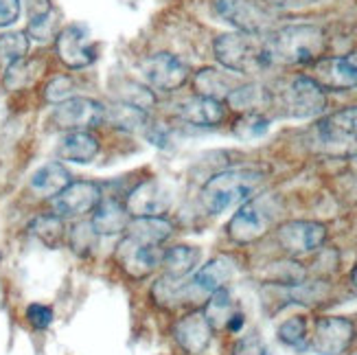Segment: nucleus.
I'll return each instance as SVG.
<instances>
[{
    "label": "nucleus",
    "mask_w": 357,
    "mask_h": 355,
    "mask_svg": "<svg viewBox=\"0 0 357 355\" xmlns=\"http://www.w3.org/2000/svg\"><path fill=\"white\" fill-rule=\"evenodd\" d=\"M270 121L263 114H245L241 121H237L235 126V134L239 138H259L268 132Z\"/></svg>",
    "instance_id": "obj_35"
},
{
    "label": "nucleus",
    "mask_w": 357,
    "mask_h": 355,
    "mask_svg": "<svg viewBox=\"0 0 357 355\" xmlns=\"http://www.w3.org/2000/svg\"><path fill=\"white\" fill-rule=\"evenodd\" d=\"M123 103L132 105L136 110L149 112L153 105H156V97L149 86H138V84H128V90L123 92Z\"/></svg>",
    "instance_id": "obj_34"
},
{
    "label": "nucleus",
    "mask_w": 357,
    "mask_h": 355,
    "mask_svg": "<svg viewBox=\"0 0 357 355\" xmlns=\"http://www.w3.org/2000/svg\"><path fill=\"white\" fill-rule=\"evenodd\" d=\"M312 80L327 90H355L357 88V53L342 57H320L312 64Z\"/></svg>",
    "instance_id": "obj_16"
},
{
    "label": "nucleus",
    "mask_w": 357,
    "mask_h": 355,
    "mask_svg": "<svg viewBox=\"0 0 357 355\" xmlns=\"http://www.w3.org/2000/svg\"><path fill=\"white\" fill-rule=\"evenodd\" d=\"M55 53L59 61L70 70H79L97 59V44L90 40L84 24H66L55 36Z\"/></svg>",
    "instance_id": "obj_10"
},
{
    "label": "nucleus",
    "mask_w": 357,
    "mask_h": 355,
    "mask_svg": "<svg viewBox=\"0 0 357 355\" xmlns=\"http://www.w3.org/2000/svg\"><path fill=\"white\" fill-rule=\"evenodd\" d=\"M38 61H18V64H13L11 68L5 70V77H3V82L9 90H18V88H24L29 84H33L36 82V77H38Z\"/></svg>",
    "instance_id": "obj_32"
},
{
    "label": "nucleus",
    "mask_w": 357,
    "mask_h": 355,
    "mask_svg": "<svg viewBox=\"0 0 357 355\" xmlns=\"http://www.w3.org/2000/svg\"><path fill=\"white\" fill-rule=\"evenodd\" d=\"M75 92H77V84L70 75H55L44 86V99L53 105H59V103L77 97Z\"/></svg>",
    "instance_id": "obj_31"
},
{
    "label": "nucleus",
    "mask_w": 357,
    "mask_h": 355,
    "mask_svg": "<svg viewBox=\"0 0 357 355\" xmlns=\"http://www.w3.org/2000/svg\"><path fill=\"white\" fill-rule=\"evenodd\" d=\"M92 228L97 230L99 237H112L126 233L130 224V213L126 209V202H121L116 197H101L97 209L92 211Z\"/></svg>",
    "instance_id": "obj_19"
},
{
    "label": "nucleus",
    "mask_w": 357,
    "mask_h": 355,
    "mask_svg": "<svg viewBox=\"0 0 357 355\" xmlns=\"http://www.w3.org/2000/svg\"><path fill=\"white\" fill-rule=\"evenodd\" d=\"M202 312H204L206 320L211 322L213 331H217V329H226V325L230 322V318L237 314L235 303H232V296H230V292H228L226 287L213 292V294L206 299L204 310H202Z\"/></svg>",
    "instance_id": "obj_27"
},
{
    "label": "nucleus",
    "mask_w": 357,
    "mask_h": 355,
    "mask_svg": "<svg viewBox=\"0 0 357 355\" xmlns=\"http://www.w3.org/2000/svg\"><path fill=\"white\" fill-rule=\"evenodd\" d=\"M70 182H73V176H70L68 169L59 160H53V163L42 165L38 172L31 176L29 191L33 193L36 197L53 199L59 191H64Z\"/></svg>",
    "instance_id": "obj_21"
},
{
    "label": "nucleus",
    "mask_w": 357,
    "mask_h": 355,
    "mask_svg": "<svg viewBox=\"0 0 357 355\" xmlns=\"http://www.w3.org/2000/svg\"><path fill=\"white\" fill-rule=\"evenodd\" d=\"M26 36H29V40L33 38V40H38L42 44L55 40V36H57V20H55L53 9L42 13V15H33V18H29Z\"/></svg>",
    "instance_id": "obj_33"
},
{
    "label": "nucleus",
    "mask_w": 357,
    "mask_h": 355,
    "mask_svg": "<svg viewBox=\"0 0 357 355\" xmlns=\"http://www.w3.org/2000/svg\"><path fill=\"white\" fill-rule=\"evenodd\" d=\"M266 38L274 64L312 66L327 51V33L316 24H285Z\"/></svg>",
    "instance_id": "obj_1"
},
{
    "label": "nucleus",
    "mask_w": 357,
    "mask_h": 355,
    "mask_svg": "<svg viewBox=\"0 0 357 355\" xmlns=\"http://www.w3.org/2000/svg\"><path fill=\"white\" fill-rule=\"evenodd\" d=\"M213 51L226 70L239 75H259L274 66L268 38L263 33H224L215 40Z\"/></svg>",
    "instance_id": "obj_2"
},
{
    "label": "nucleus",
    "mask_w": 357,
    "mask_h": 355,
    "mask_svg": "<svg viewBox=\"0 0 357 355\" xmlns=\"http://www.w3.org/2000/svg\"><path fill=\"white\" fill-rule=\"evenodd\" d=\"M351 283H353V287L357 289V264H355V268H353V272H351Z\"/></svg>",
    "instance_id": "obj_43"
},
{
    "label": "nucleus",
    "mask_w": 357,
    "mask_h": 355,
    "mask_svg": "<svg viewBox=\"0 0 357 355\" xmlns=\"http://www.w3.org/2000/svg\"><path fill=\"white\" fill-rule=\"evenodd\" d=\"M278 340H281L285 347H291L296 351H305L309 347V325L307 318L303 316H291L287 318L281 327L276 331Z\"/></svg>",
    "instance_id": "obj_29"
},
{
    "label": "nucleus",
    "mask_w": 357,
    "mask_h": 355,
    "mask_svg": "<svg viewBox=\"0 0 357 355\" xmlns=\"http://www.w3.org/2000/svg\"><path fill=\"white\" fill-rule=\"evenodd\" d=\"M193 86L197 90V95L222 101V99H228V95L239 84H237V80L230 73L217 70V68H202L193 77Z\"/></svg>",
    "instance_id": "obj_24"
},
{
    "label": "nucleus",
    "mask_w": 357,
    "mask_h": 355,
    "mask_svg": "<svg viewBox=\"0 0 357 355\" xmlns=\"http://www.w3.org/2000/svg\"><path fill=\"white\" fill-rule=\"evenodd\" d=\"M215 13L243 33H263L272 27V11L263 0H213Z\"/></svg>",
    "instance_id": "obj_8"
},
{
    "label": "nucleus",
    "mask_w": 357,
    "mask_h": 355,
    "mask_svg": "<svg viewBox=\"0 0 357 355\" xmlns=\"http://www.w3.org/2000/svg\"><path fill=\"white\" fill-rule=\"evenodd\" d=\"M99 149H101L99 138L90 130L66 132L57 145V158L75 165H88L97 158Z\"/></svg>",
    "instance_id": "obj_20"
},
{
    "label": "nucleus",
    "mask_w": 357,
    "mask_h": 355,
    "mask_svg": "<svg viewBox=\"0 0 357 355\" xmlns=\"http://www.w3.org/2000/svg\"><path fill=\"white\" fill-rule=\"evenodd\" d=\"M46 11H51V3H49V0H26V13H29V18H33V15H42Z\"/></svg>",
    "instance_id": "obj_41"
},
{
    "label": "nucleus",
    "mask_w": 357,
    "mask_h": 355,
    "mask_svg": "<svg viewBox=\"0 0 357 355\" xmlns=\"http://www.w3.org/2000/svg\"><path fill=\"white\" fill-rule=\"evenodd\" d=\"M270 9H296V7H303V5H309L312 0H263Z\"/></svg>",
    "instance_id": "obj_40"
},
{
    "label": "nucleus",
    "mask_w": 357,
    "mask_h": 355,
    "mask_svg": "<svg viewBox=\"0 0 357 355\" xmlns=\"http://www.w3.org/2000/svg\"><path fill=\"white\" fill-rule=\"evenodd\" d=\"M307 143L322 156H357V105L342 107V110L316 121V126L309 130Z\"/></svg>",
    "instance_id": "obj_4"
},
{
    "label": "nucleus",
    "mask_w": 357,
    "mask_h": 355,
    "mask_svg": "<svg viewBox=\"0 0 357 355\" xmlns=\"http://www.w3.org/2000/svg\"><path fill=\"white\" fill-rule=\"evenodd\" d=\"M178 116L195 128H213L220 126L226 119V107L222 101L211 99V97H189L178 105Z\"/></svg>",
    "instance_id": "obj_18"
},
{
    "label": "nucleus",
    "mask_w": 357,
    "mask_h": 355,
    "mask_svg": "<svg viewBox=\"0 0 357 355\" xmlns=\"http://www.w3.org/2000/svg\"><path fill=\"white\" fill-rule=\"evenodd\" d=\"M226 103L232 110H239L245 114H261L272 105V95L268 88H263L259 84H239L228 95Z\"/></svg>",
    "instance_id": "obj_23"
},
{
    "label": "nucleus",
    "mask_w": 357,
    "mask_h": 355,
    "mask_svg": "<svg viewBox=\"0 0 357 355\" xmlns=\"http://www.w3.org/2000/svg\"><path fill=\"white\" fill-rule=\"evenodd\" d=\"M149 141L153 143V145H158V147H165L167 143H169V138H167V134H165V130H160V128H153V130H149Z\"/></svg>",
    "instance_id": "obj_42"
},
{
    "label": "nucleus",
    "mask_w": 357,
    "mask_h": 355,
    "mask_svg": "<svg viewBox=\"0 0 357 355\" xmlns=\"http://www.w3.org/2000/svg\"><path fill=\"white\" fill-rule=\"evenodd\" d=\"M116 266L134 281H145L162 264V248L123 235L114 250Z\"/></svg>",
    "instance_id": "obj_7"
},
{
    "label": "nucleus",
    "mask_w": 357,
    "mask_h": 355,
    "mask_svg": "<svg viewBox=\"0 0 357 355\" xmlns=\"http://www.w3.org/2000/svg\"><path fill=\"white\" fill-rule=\"evenodd\" d=\"M199 248L197 246H172V248L162 250V268L167 276H174V279H186V274L193 272V268L199 264Z\"/></svg>",
    "instance_id": "obj_25"
},
{
    "label": "nucleus",
    "mask_w": 357,
    "mask_h": 355,
    "mask_svg": "<svg viewBox=\"0 0 357 355\" xmlns=\"http://www.w3.org/2000/svg\"><path fill=\"white\" fill-rule=\"evenodd\" d=\"M29 233L36 239H40L46 248H57V246L66 239L68 230L59 215L44 213V215H38V218L29 224Z\"/></svg>",
    "instance_id": "obj_26"
},
{
    "label": "nucleus",
    "mask_w": 357,
    "mask_h": 355,
    "mask_svg": "<svg viewBox=\"0 0 357 355\" xmlns=\"http://www.w3.org/2000/svg\"><path fill=\"white\" fill-rule=\"evenodd\" d=\"M266 180L259 169H226L215 174L202 187V204L211 215H222L232 206L248 202Z\"/></svg>",
    "instance_id": "obj_3"
},
{
    "label": "nucleus",
    "mask_w": 357,
    "mask_h": 355,
    "mask_svg": "<svg viewBox=\"0 0 357 355\" xmlns=\"http://www.w3.org/2000/svg\"><path fill=\"white\" fill-rule=\"evenodd\" d=\"M232 355H270V353H268L266 342H263L257 333H248L235 342Z\"/></svg>",
    "instance_id": "obj_38"
},
{
    "label": "nucleus",
    "mask_w": 357,
    "mask_h": 355,
    "mask_svg": "<svg viewBox=\"0 0 357 355\" xmlns=\"http://www.w3.org/2000/svg\"><path fill=\"white\" fill-rule=\"evenodd\" d=\"M355 333L353 320L344 316H322L309 333V347L318 355H344L355 340Z\"/></svg>",
    "instance_id": "obj_9"
},
{
    "label": "nucleus",
    "mask_w": 357,
    "mask_h": 355,
    "mask_svg": "<svg viewBox=\"0 0 357 355\" xmlns=\"http://www.w3.org/2000/svg\"><path fill=\"white\" fill-rule=\"evenodd\" d=\"M272 105L283 116L312 119L327 110V95L309 75H298L283 82L278 90H270Z\"/></svg>",
    "instance_id": "obj_5"
},
{
    "label": "nucleus",
    "mask_w": 357,
    "mask_h": 355,
    "mask_svg": "<svg viewBox=\"0 0 357 355\" xmlns=\"http://www.w3.org/2000/svg\"><path fill=\"white\" fill-rule=\"evenodd\" d=\"M101 187L92 180H73L64 191H59L53 199L51 206L53 213L59 215L61 220H75L84 218L92 213L101 202Z\"/></svg>",
    "instance_id": "obj_13"
},
{
    "label": "nucleus",
    "mask_w": 357,
    "mask_h": 355,
    "mask_svg": "<svg viewBox=\"0 0 357 355\" xmlns=\"http://www.w3.org/2000/svg\"><path fill=\"white\" fill-rule=\"evenodd\" d=\"M26 322L33 329L38 331H44V329H49L51 327V322H53V310L49 305H42V303H31L26 307Z\"/></svg>",
    "instance_id": "obj_36"
},
{
    "label": "nucleus",
    "mask_w": 357,
    "mask_h": 355,
    "mask_svg": "<svg viewBox=\"0 0 357 355\" xmlns=\"http://www.w3.org/2000/svg\"><path fill=\"white\" fill-rule=\"evenodd\" d=\"M20 18V0H0V27H11Z\"/></svg>",
    "instance_id": "obj_39"
},
{
    "label": "nucleus",
    "mask_w": 357,
    "mask_h": 355,
    "mask_svg": "<svg viewBox=\"0 0 357 355\" xmlns=\"http://www.w3.org/2000/svg\"><path fill=\"white\" fill-rule=\"evenodd\" d=\"M68 241H70V248L82 255V257H88L95 252L97 248V241H99V235L97 230L92 228V224L88 222H77L70 230H68Z\"/></svg>",
    "instance_id": "obj_30"
},
{
    "label": "nucleus",
    "mask_w": 357,
    "mask_h": 355,
    "mask_svg": "<svg viewBox=\"0 0 357 355\" xmlns=\"http://www.w3.org/2000/svg\"><path fill=\"white\" fill-rule=\"evenodd\" d=\"M141 73L145 77V84L158 92H176L189 80V66L172 53H156L147 57Z\"/></svg>",
    "instance_id": "obj_15"
},
{
    "label": "nucleus",
    "mask_w": 357,
    "mask_h": 355,
    "mask_svg": "<svg viewBox=\"0 0 357 355\" xmlns=\"http://www.w3.org/2000/svg\"><path fill=\"white\" fill-rule=\"evenodd\" d=\"M31 40L24 31H5L0 33V68L3 73L11 68L13 64L26 59Z\"/></svg>",
    "instance_id": "obj_28"
},
{
    "label": "nucleus",
    "mask_w": 357,
    "mask_h": 355,
    "mask_svg": "<svg viewBox=\"0 0 357 355\" xmlns=\"http://www.w3.org/2000/svg\"><path fill=\"white\" fill-rule=\"evenodd\" d=\"M327 235H329L327 226L320 222H309V220L285 222L276 228L278 246L291 257L316 252L320 246L327 241Z\"/></svg>",
    "instance_id": "obj_14"
},
{
    "label": "nucleus",
    "mask_w": 357,
    "mask_h": 355,
    "mask_svg": "<svg viewBox=\"0 0 357 355\" xmlns=\"http://www.w3.org/2000/svg\"><path fill=\"white\" fill-rule=\"evenodd\" d=\"M281 213V199L276 195H255L243 202L228 222V237L235 243H252L261 239Z\"/></svg>",
    "instance_id": "obj_6"
},
{
    "label": "nucleus",
    "mask_w": 357,
    "mask_h": 355,
    "mask_svg": "<svg viewBox=\"0 0 357 355\" xmlns=\"http://www.w3.org/2000/svg\"><path fill=\"white\" fill-rule=\"evenodd\" d=\"M174 338L184 353L199 355L208 349L213 340V327L204 312H189L174 325Z\"/></svg>",
    "instance_id": "obj_17"
},
{
    "label": "nucleus",
    "mask_w": 357,
    "mask_h": 355,
    "mask_svg": "<svg viewBox=\"0 0 357 355\" xmlns=\"http://www.w3.org/2000/svg\"><path fill=\"white\" fill-rule=\"evenodd\" d=\"M126 235L149 246H162L174 235V224L165 215H158V218H130Z\"/></svg>",
    "instance_id": "obj_22"
},
{
    "label": "nucleus",
    "mask_w": 357,
    "mask_h": 355,
    "mask_svg": "<svg viewBox=\"0 0 357 355\" xmlns=\"http://www.w3.org/2000/svg\"><path fill=\"white\" fill-rule=\"evenodd\" d=\"M145 121H147V112L136 110V107L126 105V103L116 107V112H114V123L119 128H126V130H134L136 126H143Z\"/></svg>",
    "instance_id": "obj_37"
},
{
    "label": "nucleus",
    "mask_w": 357,
    "mask_h": 355,
    "mask_svg": "<svg viewBox=\"0 0 357 355\" xmlns=\"http://www.w3.org/2000/svg\"><path fill=\"white\" fill-rule=\"evenodd\" d=\"M174 195L169 184L158 178H147L138 182L126 197V209L130 218H158L172 209Z\"/></svg>",
    "instance_id": "obj_11"
},
{
    "label": "nucleus",
    "mask_w": 357,
    "mask_h": 355,
    "mask_svg": "<svg viewBox=\"0 0 357 355\" xmlns=\"http://www.w3.org/2000/svg\"><path fill=\"white\" fill-rule=\"evenodd\" d=\"M51 121L61 132L92 130L105 121V107L90 97H73L55 107Z\"/></svg>",
    "instance_id": "obj_12"
}]
</instances>
